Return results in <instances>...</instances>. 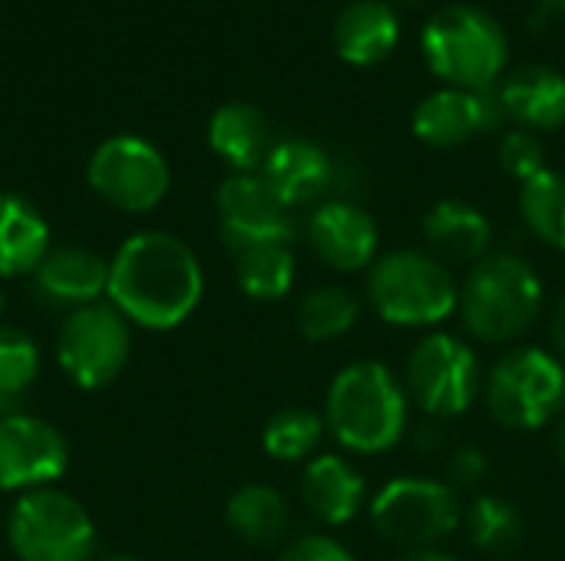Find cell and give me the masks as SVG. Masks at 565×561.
<instances>
[{
  "label": "cell",
  "mask_w": 565,
  "mask_h": 561,
  "mask_svg": "<svg viewBox=\"0 0 565 561\" xmlns=\"http://www.w3.org/2000/svg\"><path fill=\"white\" fill-rule=\"evenodd\" d=\"M205 291L195 251L169 231L129 235L109 261V304L146 331L185 324Z\"/></svg>",
  "instance_id": "1"
},
{
  "label": "cell",
  "mask_w": 565,
  "mask_h": 561,
  "mask_svg": "<svg viewBox=\"0 0 565 561\" xmlns=\"http://www.w3.org/2000/svg\"><path fill=\"white\" fill-rule=\"evenodd\" d=\"M324 423L341 450L377 456L407 436L411 397L404 380L381 360L341 367L324 397Z\"/></svg>",
  "instance_id": "2"
},
{
  "label": "cell",
  "mask_w": 565,
  "mask_h": 561,
  "mask_svg": "<svg viewBox=\"0 0 565 561\" xmlns=\"http://www.w3.org/2000/svg\"><path fill=\"white\" fill-rule=\"evenodd\" d=\"M457 311L477 341L510 344L536 324L543 311V281L520 255H487L467 271Z\"/></svg>",
  "instance_id": "3"
},
{
  "label": "cell",
  "mask_w": 565,
  "mask_h": 561,
  "mask_svg": "<svg viewBox=\"0 0 565 561\" xmlns=\"http://www.w3.org/2000/svg\"><path fill=\"white\" fill-rule=\"evenodd\" d=\"M367 301L391 327H437L460 308V284L430 251H387L367 271Z\"/></svg>",
  "instance_id": "4"
},
{
  "label": "cell",
  "mask_w": 565,
  "mask_h": 561,
  "mask_svg": "<svg viewBox=\"0 0 565 561\" xmlns=\"http://www.w3.org/2000/svg\"><path fill=\"white\" fill-rule=\"evenodd\" d=\"M424 60L454 89H490L500 83L510 43L507 30L480 7L457 3L434 13L420 33Z\"/></svg>",
  "instance_id": "5"
},
{
  "label": "cell",
  "mask_w": 565,
  "mask_h": 561,
  "mask_svg": "<svg viewBox=\"0 0 565 561\" xmlns=\"http://www.w3.org/2000/svg\"><path fill=\"white\" fill-rule=\"evenodd\" d=\"M483 387L493 420L516 433H533L565 413V364L543 347H513Z\"/></svg>",
  "instance_id": "6"
},
{
  "label": "cell",
  "mask_w": 565,
  "mask_h": 561,
  "mask_svg": "<svg viewBox=\"0 0 565 561\" xmlns=\"http://www.w3.org/2000/svg\"><path fill=\"white\" fill-rule=\"evenodd\" d=\"M7 539L20 561H89L96 526L79 499L60 489L23 493L7 519Z\"/></svg>",
  "instance_id": "7"
},
{
  "label": "cell",
  "mask_w": 565,
  "mask_h": 561,
  "mask_svg": "<svg viewBox=\"0 0 565 561\" xmlns=\"http://www.w3.org/2000/svg\"><path fill=\"white\" fill-rule=\"evenodd\" d=\"M483 367L477 350L457 334L434 331L407 357L404 387L407 397L434 420L467 413L483 390Z\"/></svg>",
  "instance_id": "8"
},
{
  "label": "cell",
  "mask_w": 565,
  "mask_h": 561,
  "mask_svg": "<svg viewBox=\"0 0 565 561\" xmlns=\"http://www.w3.org/2000/svg\"><path fill=\"white\" fill-rule=\"evenodd\" d=\"M377 536L411 549H434L460 526V496L450 483L397 476L367 503Z\"/></svg>",
  "instance_id": "9"
},
{
  "label": "cell",
  "mask_w": 565,
  "mask_h": 561,
  "mask_svg": "<svg viewBox=\"0 0 565 561\" xmlns=\"http://www.w3.org/2000/svg\"><path fill=\"white\" fill-rule=\"evenodd\" d=\"M129 321L113 308V304H86L76 308L56 337V360L63 374L83 387V390H99L109 387L126 360H129Z\"/></svg>",
  "instance_id": "10"
},
{
  "label": "cell",
  "mask_w": 565,
  "mask_h": 561,
  "mask_svg": "<svg viewBox=\"0 0 565 561\" xmlns=\"http://www.w3.org/2000/svg\"><path fill=\"white\" fill-rule=\"evenodd\" d=\"M89 188L122 212H149L169 192V165L162 152L139 136L106 139L86 169Z\"/></svg>",
  "instance_id": "11"
},
{
  "label": "cell",
  "mask_w": 565,
  "mask_h": 561,
  "mask_svg": "<svg viewBox=\"0 0 565 561\" xmlns=\"http://www.w3.org/2000/svg\"><path fill=\"white\" fill-rule=\"evenodd\" d=\"M70 466V446L63 433L30 413H10L0 420V489L33 493L50 489Z\"/></svg>",
  "instance_id": "12"
},
{
  "label": "cell",
  "mask_w": 565,
  "mask_h": 561,
  "mask_svg": "<svg viewBox=\"0 0 565 561\" xmlns=\"http://www.w3.org/2000/svg\"><path fill=\"white\" fill-rule=\"evenodd\" d=\"M218 231L232 251L252 245H288L295 238L291 208H285L262 175H232L215 192Z\"/></svg>",
  "instance_id": "13"
},
{
  "label": "cell",
  "mask_w": 565,
  "mask_h": 561,
  "mask_svg": "<svg viewBox=\"0 0 565 561\" xmlns=\"http://www.w3.org/2000/svg\"><path fill=\"white\" fill-rule=\"evenodd\" d=\"M500 89H437L424 96L414 109V136L430 149H457L480 132H490L503 122Z\"/></svg>",
  "instance_id": "14"
},
{
  "label": "cell",
  "mask_w": 565,
  "mask_h": 561,
  "mask_svg": "<svg viewBox=\"0 0 565 561\" xmlns=\"http://www.w3.org/2000/svg\"><path fill=\"white\" fill-rule=\"evenodd\" d=\"M308 241L315 255L334 271H364L377 261L381 231L367 208L358 202H324L308 215Z\"/></svg>",
  "instance_id": "15"
},
{
  "label": "cell",
  "mask_w": 565,
  "mask_h": 561,
  "mask_svg": "<svg viewBox=\"0 0 565 561\" xmlns=\"http://www.w3.org/2000/svg\"><path fill=\"white\" fill-rule=\"evenodd\" d=\"M30 281L40 301L76 311L96 304L109 291V261L89 248L63 245L46 251V258L33 268Z\"/></svg>",
  "instance_id": "16"
},
{
  "label": "cell",
  "mask_w": 565,
  "mask_h": 561,
  "mask_svg": "<svg viewBox=\"0 0 565 561\" xmlns=\"http://www.w3.org/2000/svg\"><path fill=\"white\" fill-rule=\"evenodd\" d=\"M301 503L324 526H348L367 506L364 476L341 453H318L301 473Z\"/></svg>",
  "instance_id": "17"
},
{
  "label": "cell",
  "mask_w": 565,
  "mask_h": 561,
  "mask_svg": "<svg viewBox=\"0 0 565 561\" xmlns=\"http://www.w3.org/2000/svg\"><path fill=\"white\" fill-rule=\"evenodd\" d=\"M334 179L331 155L308 139H281L271 145L265 165H262V182L275 192V198L285 208L311 205L318 202Z\"/></svg>",
  "instance_id": "18"
},
{
  "label": "cell",
  "mask_w": 565,
  "mask_h": 561,
  "mask_svg": "<svg viewBox=\"0 0 565 561\" xmlns=\"http://www.w3.org/2000/svg\"><path fill=\"white\" fill-rule=\"evenodd\" d=\"M401 40V20L387 0H354L334 20V50L351 66L384 63Z\"/></svg>",
  "instance_id": "19"
},
{
  "label": "cell",
  "mask_w": 565,
  "mask_h": 561,
  "mask_svg": "<svg viewBox=\"0 0 565 561\" xmlns=\"http://www.w3.org/2000/svg\"><path fill=\"white\" fill-rule=\"evenodd\" d=\"M503 112L530 132H550L565 126V76L553 66H520L500 86Z\"/></svg>",
  "instance_id": "20"
},
{
  "label": "cell",
  "mask_w": 565,
  "mask_h": 561,
  "mask_svg": "<svg viewBox=\"0 0 565 561\" xmlns=\"http://www.w3.org/2000/svg\"><path fill=\"white\" fill-rule=\"evenodd\" d=\"M424 238L434 258L477 265L490 251L493 225L477 205L460 198H444L424 215Z\"/></svg>",
  "instance_id": "21"
},
{
  "label": "cell",
  "mask_w": 565,
  "mask_h": 561,
  "mask_svg": "<svg viewBox=\"0 0 565 561\" xmlns=\"http://www.w3.org/2000/svg\"><path fill=\"white\" fill-rule=\"evenodd\" d=\"M50 251V225L33 202L0 192V278L33 274Z\"/></svg>",
  "instance_id": "22"
},
{
  "label": "cell",
  "mask_w": 565,
  "mask_h": 561,
  "mask_svg": "<svg viewBox=\"0 0 565 561\" xmlns=\"http://www.w3.org/2000/svg\"><path fill=\"white\" fill-rule=\"evenodd\" d=\"M209 145L218 159H225L235 172H255L265 165L271 152V136L262 109L248 103H225L215 109L209 122Z\"/></svg>",
  "instance_id": "23"
},
{
  "label": "cell",
  "mask_w": 565,
  "mask_h": 561,
  "mask_svg": "<svg viewBox=\"0 0 565 561\" xmlns=\"http://www.w3.org/2000/svg\"><path fill=\"white\" fill-rule=\"evenodd\" d=\"M225 522L228 529L252 542V546H271L288 529V506L285 496L265 483H248L235 489L225 503Z\"/></svg>",
  "instance_id": "24"
},
{
  "label": "cell",
  "mask_w": 565,
  "mask_h": 561,
  "mask_svg": "<svg viewBox=\"0 0 565 561\" xmlns=\"http://www.w3.org/2000/svg\"><path fill=\"white\" fill-rule=\"evenodd\" d=\"M358 321H361V301L354 298V291L338 284L308 291L295 308V327L311 344L338 341L348 331H354Z\"/></svg>",
  "instance_id": "25"
},
{
  "label": "cell",
  "mask_w": 565,
  "mask_h": 561,
  "mask_svg": "<svg viewBox=\"0 0 565 561\" xmlns=\"http://www.w3.org/2000/svg\"><path fill=\"white\" fill-rule=\"evenodd\" d=\"M235 281L252 301H281L295 288L291 245H252L235 251Z\"/></svg>",
  "instance_id": "26"
},
{
  "label": "cell",
  "mask_w": 565,
  "mask_h": 561,
  "mask_svg": "<svg viewBox=\"0 0 565 561\" xmlns=\"http://www.w3.org/2000/svg\"><path fill=\"white\" fill-rule=\"evenodd\" d=\"M324 433H328L324 417H318L308 407H285L265 423L262 446L278 463H308L321 450Z\"/></svg>",
  "instance_id": "27"
},
{
  "label": "cell",
  "mask_w": 565,
  "mask_h": 561,
  "mask_svg": "<svg viewBox=\"0 0 565 561\" xmlns=\"http://www.w3.org/2000/svg\"><path fill=\"white\" fill-rule=\"evenodd\" d=\"M520 215L543 245L565 251V172L546 169L523 182Z\"/></svg>",
  "instance_id": "28"
},
{
  "label": "cell",
  "mask_w": 565,
  "mask_h": 561,
  "mask_svg": "<svg viewBox=\"0 0 565 561\" xmlns=\"http://www.w3.org/2000/svg\"><path fill=\"white\" fill-rule=\"evenodd\" d=\"M467 532H470V542L480 552L507 555V552H513L523 542L526 526H523L520 509L510 499H503V496H480L467 509Z\"/></svg>",
  "instance_id": "29"
},
{
  "label": "cell",
  "mask_w": 565,
  "mask_h": 561,
  "mask_svg": "<svg viewBox=\"0 0 565 561\" xmlns=\"http://www.w3.org/2000/svg\"><path fill=\"white\" fill-rule=\"evenodd\" d=\"M40 374V347L13 327H0V400H13L33 387Z\"/></svg>",
  "instance_id": "30"
},
{
  "label": "cell",
  "mask_w": 565,
  "mask_h": 561,
  "mask_svg": "<svg viewBox=\"0 0 565 561\" xmlns=\"http://www.w3.org/2000/svg\"><path fill=\"white\" fill-rule=\"evenodd\" d=\"M500 165L510 179L530 182L546 172V149L530 129H513L500 142Z\"/></svg>",
  "instance_id": "31"
},
{
  "label": "cell",
  "mask_w": 565,
  "mask_h": 561,
  "mask_svg": "<svg viewBox=\"0 0 565 561\" xmlns=\"http://www.w3.org/2000/svg\"><path fill=\"white\" fill-rule=\"evenodd\" d=\"M278 561H358L348 546H341L331 536H301L295 539Z\"/></svg>",
  "instance_id": "32"
},
{
  "label": "cell",
  "mask_w": 565,
  "mask_h": 561,
  "mask_svg": "<svg viewBox=\"0 0 565 561\" xmlns=\"http://www.w3.org/2000/svg\"><path fill=\"white\" fill-rule=\"evenodd\" d=\"M447 473H450L454 489L457 486H477L487 476V460H483V453L477 446H460V450H454Z\"/></svg>",
  "instance_id": "33"
},
{
  "label": "cell",
  "mask_w": 565,
  "mask_h": 561,
  "mask_svg": "<svg viewBox=\"0 0 565 561\" xmlns=\"http://www.w3.org/2000/svg\"><path fill=\"white\" fill-rule=\"evenodd\" d=\"M550 334H553V344H556L559 357H565V294L559 298L556 311H553V324H550Z\"/></svg>",
  "instance_id": "34"
},
{
  "label": "cell",
  "mask_w": 565,
  "mask_h": 561,
  "mask_svg": "<svg viewBox=\"0 0 565 561\" xmlns=\"http://www.w3.org/2000/svg\"><path fill=\"white\" fill-rule=\"evenodd\" d=\"M401 561H460V559H454V555H447V552H440V549H414V552H407Z\"/></svg>",
  "instance_id": "35"
},
{
  "label": "cell",
  "mask_w": 565,
  "mask_h": 561,
  "mask_svg": "<svg viewBox=\"0 0 565 561\" xmlns=\"http://www.w3.org/2000/svg\"><path fill=\"white\" fill-rule=\"evenodd\" d=\"M556 453H559V463L565 466V413L556 420Z\"/></svg>",
  "instance_id": "36"
},
{
  "label": "cell",
  "mask_w": 565,
  "mask_h": 561,
  "mask_svg": "<svg viewBox=\"0 0 565 561\" xmlns=\"http://www.w3.org/2000/svg\"><path fill=\"white\" fill-rule=\"evenodd\" d=\"M540 3L553 13H565V0H540Z\"/></svg>",
  "instance_id": "37"
},
{
  "label": "cell",
  "mask_w": 565,
  "mask_h": 561,
  "mask_svg": "<svg viewBox=\"0 0 565 561\" xmlns=\"http://www.w3.org/2000/svg\"><path fill=\"white\" fill-rule=\"evenodd\" d=\"M96 561H142V559H136V555H106V559H96Z\"/></svg>",
  "instance_id": "38"
},
{
  "label": "cell",
  "mask_w": 565,
  "mask_h": 561,
  "mask_svg": "<svg viewBox=\"0 0 565 561\" xmlns=\"http://www.w3.org/2000/svg\"><path fill=\"white\" fill-rule=\"evenodd\" d=\"M397 3H424V0H397Z\"/></svg>",
  "instance_id": "39"
},
{
  "label": "cell",
  "mask_w": 565,
  "mask_h": 561,
  "mask_svg": "<svg viewBox=\"0 0 565 561\" xmlns=\"http://www.w3.org/2000/svg\"><path fill=\"white\" fill-rule=\"evenodd\" d=\"M0 311H3V294H0Z\"/></svg>",
  "instance_id": "40"
}]
</instances>
